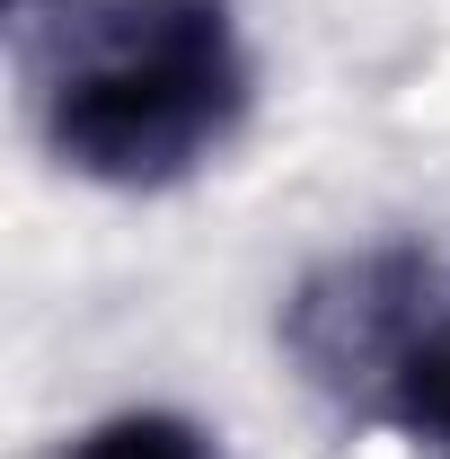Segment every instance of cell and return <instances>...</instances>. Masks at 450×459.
<instances>
[{
    "instance_id": "6da1fadb",
    "label": "cell",
    "mask_w": 450,
    "mask_h": 459,
    "mask_svg": "<svg viewBox=\"0 0 450 459\" xmlns=\"http://www.w3.org/2000/svg\"><path fill=\"white\" fill-rule=\"evenodd\" d=\"M27 107L71 177L160 195L212 169L256 98V62L229 0H62L18 18Z\"/></svg>"
},
{
    "instance_id": "7a4b0ae2",
    "label": "cell",
    "mask_w": 450,
    "mask_h": 459,
    "mask_svg": "<svg viewBox=\"0 0 450 459\" xmlns=\"http://www.w3.org/2000/svg\"><path fill=\"white\" fill-rule=\"evenodd\" d=\"M291 353L318 389L389 424L415 459H450V265L424 247H362L291 291Z\"/></svg>"
},
{
    "instance_id": "3957f363",
    "label": "cell",
    "mask_w": 450,
    "mask_h": 459,
    "mask_svg": "<svg viewBox=\"0 0 450 459\" xmlns=\"http://www.w3.org/2000/svg\"><path fill=\"white\" fill-rule=\"evenodd\" d=\"M62 459H229V451H221V433H203L177 406H115Z\"/></svg>"
}]
</instances>
